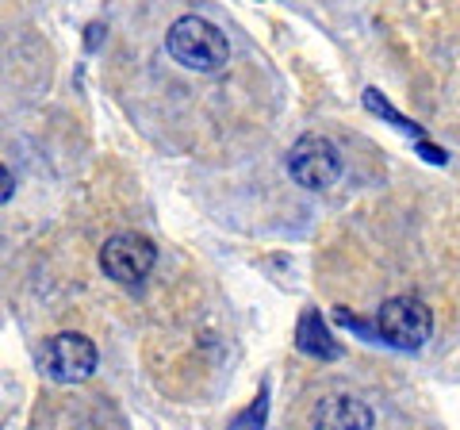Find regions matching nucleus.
<instances>
[{
	"label": "nucleus",
	"instance_id": "nucleus-1",
	"mask_svg": "<svg viewBox=\"0 0 460 430\" xmlns=\"http://www.w3.org/2000/svg\"><path fill=\"white\" fill-rule=\"evenodd\" d=\"M165 50L172 62L192 69V74H215L230 62V42L223 27H215L204 16H181L165 31Z\"/></svg>",
	"mask_w": 460,
	"mask_h": 430
},
{
	"label": "nucleus",
	"instance_id": "nucleus-2",
	"mask_svg": "<svg viewBox=\"0 0 460 430\" xmlns=\"http://www.w3.org/2000/svg\"><path fill=\"white\" fill-rule=\"evenodd\" d=\"M376 331L387 346L414 354L434 335V311H429L419 296H392V300H384V308L376 311Z\"/></svg>",
	"mask_w": 460,
	"mask_h": 430
},
{
	"label": "nucleus",
	"instance_id": "nucleus-3",
	"mask_svg": "<svg viewBox=\"0 0 460 430\" xmlns=\"http://www.w3.org/2000/svg\"><path fill=\"white\" fill-rule=\"evenodd\" d=\"M96 362H100V354L93 346V338H84L77 331H62V335L47 338V346H42V354H39L42 372H47L50 381H58V384L89 381L96 372Z\"/></svg>",
	"mask_w": 460,
	"mask_h": 430
},
{
	"label": "nucleus",
	"instance_id": "nucleus-4",
	"mask_svg": "<svg viewBox=\"0 0 460 430\" xmlns=\"http://www.w3.org/2000/svg\"><path fill=\"white\" fill-rule=\"evenodd\" d=\"M288 174L304 189L323 193L341 177V154L326 135H304L288 154Z\"/></svg>",
	"mask_w": 460,
	"mask_h": 430
},
{
	"label": "nucleus",
	"instance_id": "nucleus-5",
	"mask_svg": "<svg viewBox=\"0 0 460 430\" xmlns=\"http://www.w3.org/2000/svg\"><path fill=\"white\" fill-rule=\"evenodd\" d=\"M154 265H157V246L135 231H119L100 246V269H104V277H111L115 284L146 281Z\"/></svg>",
	"mask_w": 460,
	"mask_h": 430
},
{
	"label": "nucleus",
	"instance_id": "nucleus-6",
	"mask_svg": "<svg viewBox=\"0 0 460 430\" xmlns=\"http://www.w3.org/2000/svg\"><path fill=\"white\" fill-rule=\"evenodd\" d=\"M372 408L349 392L323 396L311 411V430H372Z\"/></svg>",
	"mask_w": 460,
	"mask_h": 430
},
{
	"label": "nucleus",
	"instance_id": "nucleus-7",
	"mask_svg": "<svg viewBox=\"0 0 460 430\" xmlns=\"http://www.w3.org/2000/svg\"><path fill=\"white\" fill-rule=\"evenodd\" d=\"M299 350H304V354H314V357H334V354H338V346L330 342L326 327H323V319H319L314 311H307V315H304V323H299Z\"/></svg>",
	"mask_w": 460,
	"mask_h": 430
},
{
	"label": "nucleus",
	"instance_id": "nucleus-8",
	"mask_svg": "<svg viewBox=\"0 0 460 430\" xmlns=\"http://www.w3.org/2000/svg\"><path fill=\"white\" fill-rule=\"evenodd\" d=\"M12 193H16V177H12V169L0 162V204H8Z\"/></svg>",
	"mask_w": 460,
	"mask_h": 430
}]
</instances>
